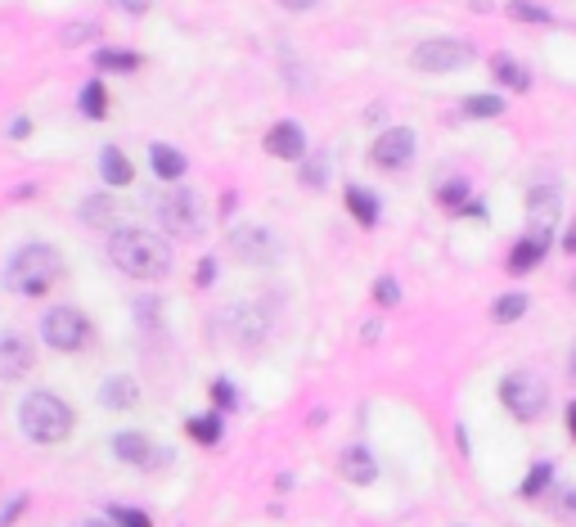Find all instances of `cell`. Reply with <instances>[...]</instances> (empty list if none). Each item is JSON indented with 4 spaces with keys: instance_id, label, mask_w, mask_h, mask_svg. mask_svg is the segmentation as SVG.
<instances>
[{
    "instance_id": "6da1fadb",
    "label": "cell",
    "mask_w": 576,
    "mask_h": 527,
    "mask_svg": "<svg viewBox=\"0 0 576 527\" xmlns=\"http://www.w3.org/2000/svg\"><path fill=\"white\" fill-rule=\"evenodd\" d=\"M108 257L122 275L131 280H162L171 271V244L158 235V230L144 226H122L108 239Z\"/></svg>"
},
{
    "instance_id": "7a4b0ae2",
    "label": "cell",
    "mask_w": 576,
    "mask_h": 527,
    "mask_svg": "<svg viewBox=\"0 0 576 527\" xmlns=\"http://www.w3.org/2000/svg\"><path fill=\"white\" fill-rule=\"evenodd\" d=\"M18 428H23L27 442L36 446H59L72 437V428H77V415H72V406L63 397H54V392H27L23 406H18Z\"/></svg>"
},
{
    "instance_id": "3957f363",
    "label": "cell",
    "mask_w": 576,
    "mask_h": 527,
    "mask_svg": "<svg viewBox=\"0 0 576 527\" xmlns=\"http://www.w3.org/2000/svg\"><path fill=\"white\" fill-rule=\"evenodd\" d=\"M59 271H63V262L50 244H23L14 257H9L5 284H9V293H18V298H45V293L54 289V280H59Z\"/></svg>"
},
{
    "instance_id": "277c9868",
    "label": "cell",
    "mask_w": 576,
    "mask_h": 527,
    "mask_svg": "<svg viewBox=\"0 0 576 527\" xmlns=\"http://www.w3.org/2000/svg\"><path fill=\"white\" fill-rule=\"evenodd\" d=\"M153 217L162 221V230L176 239H198L203 235V203H198L194 190H185L180 181L162 185L153 194Z\"/></svg>"
},
{
    "instance_id": "5b68a950",
    "label": "cell",
    "mask_w": 576,
    "mask_h": 527,
    "mask_svg": "<svg viewBox=\"0 0 576 527\" xmlns=\"http://www.w3.org/2000/svg\"><path fill=\"white\" fill-rule=\"evenodd\" d=\"M500 406L509 410L518 424H536L549 410V383L536 370H513L500 379Z\"/></svg>"
},
{
    "instance_id": "8992f818",
    "label": "cell",
    "mask_w": 576,
    "mask_h": 527,
    "mask_svg": "<svg viewBox=\"0 0 576 527\" xmlns=\"http://www.w3.org/2000/svg\"><path fill=\"white\" fill-rule=\"evenodd\" d=\"M473 55L477 50L459 37H423L419 46L410 50V68L414 73H428V77H450L473 64Z\"/></svg>"
},
{
    "instance_id": "52a82bcc",
    "label": "cell",
    "mask_w": 576,
    "mask_h": 527,
    "mask_svg": "<svg viewBox=\"0 0 576 527\" xmlns=\"http://www.w3.org/2000/svg\"><path fill=\"white\" fill-rule=\"evenodd\" d=\"M90 320L86 311L77 307H50L41 316V338L45 347H54V352H81V347H90Z\"/></svg>"
},
{
    "instance_id": "ba28073f",
    "label": "cell",
    "mask_w": 576,
    "mask_h": 527,
    "mask_svg": "<svg viewBox=\"0 0 576 527\" xmlns=\"http://www.w3.org/2000/svg\"><path fill=\"white\" fill-rule=\"evenodd\" d=\"M414 158H419V136H414V127H387L383 136L369 145V163L387 176L410 172Z\"/></svg>"
},
{
    "instance_id": "9c48e42d",
    "label": "cell",
    "mask_w": 576,
    "mask_h": 527,
    "mask_svg": "<svg viewBox=\"0 0 576 527\" xmlns=\"http://www.w3.org/2000/svg\"><path fill=\"white\" fill-rule=\"evenodd\" d=\"M230 253L239 257L243 266H275L279 262V239L270 235L266 226H234L230 230Z\"/></svg>"
},
{
    "instance_id": "30bf717a",
    "label": "cell",
    "mask_w": 576,
    "mask_h": 527,
    "mask_svg": "<svg viewBox=\"0 0 576 527\" xmlns=\"http://www.w3.org/2000/svg\"><path fill=\"white\" fill-rule=\"evenodd\" d=\"M221 325H225V334H230L239 347H257V343H266V334H270V316H266V311H257L252 302L230 307L221 316Z\"/></svg>"
},
{
    "instance_id": "8fae6325",
    "label": "cell",
    "mask_w": 576,
    "mask_h": 527,
    "mask_svg": "<svg viewBox=\"0 0 576 527\" xmlns=\"http://www.w3.org/2000/svg\"><path fill=\"white\" fill-rule=\"evenodd\" d=\"M32 365H36L32 338L5 329V334H0V383H18L23 374H32Z\"/></svg>"
},
{
    "instance_id": "7c38bea8",
    "label": "cell",
    "mask_w": 576,
    "mask_h": 527,
    "mask_svg": "<svg viewBox=\"0 0 576 527\" xmlns=\"http://www.w3.org/2000/svg\"><path fill=\"white\" fill-rule=\"evenodd\" d=\"M113 455L122 464H131V469H153V464L171 460V455L158 451V446L149 442V433H140V428H122V433H113Z\"/></svg>"
},
{
    "instance_id": "4fadbf2b",
    "label": "cell",
    "mask_w": 576,
    "mask_h": 527,
    "mask_svg": "<svg viewBox=\"0 0 576 527\" xmlns=\"http://www.w3.org/2000/svg\"><path fill=\"white\" fill-rule=\"evenodd\" d=\"M261 145H266V154L279 158V163H302L306 158V131H302V122L284 118V122H275V127L266 131Z\"/></svg>"
},
{
    "instance_id": "5bb4252c",
    "label": "cell",
    "mask_w": 576,
    "mask_h": 527,
    "mask_svg": "<svg viewBox=\"0 0 576 527\" xmlns=\"http://www.w3.org/2000/svg\"><path fill=\"white\" fill-rule=\"evenodd\" d=\"M549 244H554V230H536V226H531L527 235H522L518 244H513V253H509V275H527V271H536V266L545 262Z\"/></svg>"
},
{
    "instance_id": "9a60e30c",
    "label": "cell",
    "mask_w": 576,
    "mask_h": 527,
    "mask_svg": "<svg viewBox=\"0 0 576 527\" xmlns=\"http://www.w3.org/2000/svg\"><path fill=\"white\" fill-rule=\"evenodd\" d=\"M558 212H563V190H558V185H536V190L527 194V221L536 230H554Z\"/></svg>"
},
{
    "instance_id": "2e32d148",
    "label": "cell",
    "mask_w": 576,
    "mask_h": 527,
    "mask_svg": "<svg viewBox=\"0 0 576 527\" xmlns=\"http://www.w3.org/2000/svg\"><path fill=\"white\" fill-rule=\"evenodd\" d=\"M338 473L347 482H356V487H374L378 482V460L365 451V446H342V455H338Z\"/></svg>"
},
{
    "instance_id": "e0dca14e",
    "label": "cell",
    "mask_w": 576,
    "mask_h": 527,
    "mask_svg": "<svg viewBox=\"0 0 576 527\" xmlns=\"http://www.w3.org/2000/svg\"><path fill=\"white\" fill-rule=\"evenodd\" d=\"M491 77H495V86H509L513 95H527L531 86H536L531 68L518 64V59H509V55H495V59H491Z\"/></svg>"
},
{
    "instance_id": "ac0fdd59",
    "label": "cell",
    "mask_w": 576,
    "mask_h": 527,
    "mask_svg": "<svg viewBox=\"0 0 576 527\" xmlns=\"http://www.w3.org/2000/svg\"><path fill=\"white\" fill-rule=\"evenodd\" d=\"M347 212L356 217V226H365V230H374L378 226V217H383V203H378V194L374 190H365V185H347Z\"/></svg>"
},
{
    "instance_id": "d6986e66",
    "label": "cell",
    "mask_w": 576,
    "mask_h": 527,
    "mask_svg": "<svg viewBox=\"0 0 576 527\" xmlns=\"http://www.w3.org/2000/svg\"><path fill=\"white\" fill-rule=\"evenodd\" d=\"M135 401H140V383H135L131 374H113V379H104V388H99V406L104 410H131Z\"/></svg>"
},
{
    "instance_id": "ffe728a7",
    "label": "cell",
    "mask_w": 576,
    "mask_h": 527,
    "mask_svg": "<svg viewBox=\"0 0 576 527\" xmlns=\"http://www.w3.org/2000/svg\"><path fill=\"white\" fill-rule=\"evenodd\" d=\"M99 176H104L113 190H122V185L135 181V167H131V158H126L117 145H104V149H99Z\"/></svg>"
},
{
    "instance_id": "44dd1931",
    "label": "cell",
    "mask_w": 576,
    "mask_h": 527,
    "mask_svg": "<svg viewBox=\"0 0 576 527\" xmlns=\"http://www.w3.org/2000/svg\"><path fill=\"white\" fill-rule=\"evenodd\" d=\"M149 163H153V176H158L162 185H171V181H180L185 176V154L180 149H171V145H149Z\"/></svg>"
},
{
    "instance_id": "7402d4cb",
    "label": "cell",
    "mask_w": 576,
    "mask_h": 527,
    "mask_svg": "<svg viewBox=\"0 0 576 527\" xmlns=\"http://www.w3.org/2000/svg\"><path fill=\"white\" fill-rule=\"evenodd\" d=\"M77 217L86 221V226H113L117 221V203L108 199V194H86V199H81V208H77Z\"/></svg>"
},
{
    "instance_id": "603a6c76",
    "label": "cell",
    "mask_w": 576,
    "mask_h": 527,
    "mask_svg": "<svg viewBox=\"0 0 576 527\" xmlns=\"http://www.w3.org/2000/svg\"><path fill=\"white\" fill-rule=\"evenodd\" d=\"M185 433L194 437L198 446H216L225 437V419H221V410L216 415H194V419H185Z\"/></svg>"
},
{
    "instance_id": "cb8c5ba5",
    "label": "cell",
    "mask_w": 576,
    "mask_h": 527,
    "mask_svg": "<svg viewBox=\"0 0 576 527\" xmlns=\"http://www.w3.org/2000/svg\"><path fill=\"white\" fill-rule=\"evenodd\" d=\"M140 64H144V59L135 55V50H113V46L95 50V68H99V73H126V77H131Z\"/></svg>"
},
{
    "instance_id": "d4e9b609",
    "label": "cell",
    "mask_w": 576,
    "mask_h": 527,
    "mask_svg": "<svg viewBox=\"0 0 576 527\" xmlns=\"http://www.w3.org/2000/svg\"><path fill=\"white\" fill-rule=\"evenodd\" d=\"M549 487H554V460H536V464L527 469V478H522L518 491H522L527 500H540Z\"/></svg>"
},
{
    "instance_id": "484cf974",
    "label": "cell",
    "mask_w": 576,
    "mask_h": 527,
    "mask_svg": "<svg viewBox=\"0 0 576 527\" xmlns=\"http://www.w3.org/2000/svg\"><path fill=\"white\" fill-rule=\"evenodd\" d=\"M77 109H81V118L104 122L108 118V91H104V82H86V86H81Z\"/></svg>"
},
{
    "instance_id": "4316f807",
    "label": "cell",
    "mask_w": 576,
    "mask_h": 527,
    "mask_svg": "<svg viewBox=\"0 0 576 527\" xmlns=\"http://www.w3.org/2000/svg\"><path fill=\"white\" fill-rule=\"evenodd\" d=\"M468 199H473V181H464V176H450L446 185H437V208L459 212Z\"/></svg>"
},
{
    "instance_id": "83f0119b",
    "label": "cell",
    "mask_w": 576,
    "mask_h": 527,
    "mask_svg": "<svg viewBox=\"0 0 576 527\" xmlns=\"http://www.w3.org/2000/svg\"><path fill=\"white\" fill-rule=\"evenodd\" d=\"M527 293H500L495 298V307H491V316H495V325H513V320H522L527 316Z\"/></svg>"
},
{
    "instance_id": "f1b7e54d",
    "label": "cell",
    "mask_w": 576,
    "mask_h": 527,
    "mask_svg": "<svg viewBox=\"0 0 576 527\" xmlns=\"http://www.w3.org/2000/svg\"><path fill=\"white\" fill-rule=\"evenodd\" d=\"M504 109H509V104H504L500 95H468V100H464V118H477V122L500 118Z\"/></svg>"
},
{
    "instance_id": "f546056e",
    "label": "cell",
    "mask_w": 576,
    "mask_h": 527,
    "mask_svg": "<svg viewBox=\"0 0 576 527\" xmlns=\"http://www.w3.org/2000/svg\"><path fill=\"white\" fill-rule=\"evenodd\" d=\"M504 10H509V19H518V23H540V28L554 23V14H549L545 5H536V0H509Z\"/></svg>"
},
{
    "instance_id": "4dcf8cb0",
    "label": "cell",
    "mask_w": 576,
    "mask_h": 527,
    "mask_svg": "<svg viewBox=\"0 0 576 527\" xmlns=\"http://www.w3.org/2000/svg\"><path fill=\"white\" fill-rule=\"evenodd\" d=\"M324 176H329V158L306 154L302 158V185H306V190H324Z\"/></svg>"
},
{
    "instance_id": "1f68e13d",
    "label": "cell",
    "mask_w": 576,
    "mask_h": 527,
    "mask_svg": "<svg viewBox=\"0 0 576 527\" xmlns=\"http://www.w3.org/2000/svg\"><path fill=\"white\" fill-rule=\"evenodd\" d=\"M108 523H113V527H153L149 514L135 509V505H108Z\"/></svg>"
},
{
    "instance_id": "d6a6232c",
    "label": "cell",
    "mask_w": 576,
    "mask_h": 527,
    "mask_svg": "<svg viewBox=\"0 0 576 527\" xmlns=\"http://www.w3.org/2000/svg\"><path fill=\"white\" fill-rule=\"evenodd\" d=\"M212 406L216 410H239V392L230 379H212Z\"/></svg>"
},
{
    "instance_id": "836d02e7",
    "label": "cell",
    "mask_w": 576,
    "mask_h": 527,
    "mask_svg": "<svg viewBox=\"0 0 576 527\" xmlns=\"http://www.w3.org/2000/svg\"><path fill=\"white\" fill-rule=\"evenodd\" d=\"M374 302H378V307H396V302H401V284H396L392 275H378V280H374Z\"/></svg>"
},
{
    "instance_id": "e575fe53",
    "label": "cell",
    "mask_w": 576,
    "mask_h": 527,
    "mask_svg": "<svg viewBox=\"0 0 576 527\" xmlns=\"http://www.w3.org/2000/svg\"><path fill=\"white\" fill-rule=\"evenodd\" d=\"M86 37H99V28H95V23H68V28H63V46H81V41H86Z\"/></svg>"
},
{
    "instance_id": "d590c367",
    "label": "cell",
    "mask_w": 576,
    "mask_h": 527,
    "mask_svg": "<svg viewBox=\"0 0 576 527\" xmlns=\"http://www.w3.org/2000/svg\"><path fill=\"white\" fill-rule=\"evenodd\" d=\"M194 280H198V289H207V284H212V280H216V257H203V262H198Z\"/></svg>"
},
{
    "instance_id": "8d00e7d4",
    "label": "cell",
    "mask_w": 576,
    "mask_h": 527,
    "mask_svg": "<svg viewBox=\"0 0 576 527\" xmlns=\"http://www.w3.org/2000/svg\"><path fill=\"white\" fill-rule=\"evenodd\" d=\"M23 509H27V500H23V496H14V500H9V505H5V514H0V527H14Z\"/></svg>"
},
{
    "instance_id": "74e56055",
    "label": "cell",
    "mask_w": 576,
    "mask_h": 527,
    "mask_svg": "<svg viewBox=\"0 0 576 527\" xmlns=\"http://www.w3.org/2000/svg\"><path fill=\"white\" fill-rule=\"evenodd\" d=\"M554 500H558V505H554V514H572V509H576V491H572V487H563Z\"/></svg>"
},
{
    "instance_id": "f35d334b",
    "label": "cell",
    "mask_w": 576,
    "mask_h": 527,
    "mask_svg": "<svg viewBox=\"0 0 576 527\" xmlns=\"http://www.w3.org/2000/svg\"><path fill=\"white\" fill-rule=\"evenodd\" d=\"M360 338H365V343H378V338H383V320H365Z\"/></svg>"
},
{
    "instance_id": "ab89813d",
    "label": "cell",
    "mask_w": 576,
    "mask_h": 527,
    "mask_svg": "<svg viewBox=\"0 0 576 527\" xmlns=\"http://www.w3.org/2000/svg\"><path fill=\"white\" fill-rule=\"evenodd\" d=\"M9 136H14V140H27V136H32V122H27V118H14V122H9Z\"/></svg>"
},
{
    "instance_id": "60d3db41",
    "label": "cell",
    "mask_w": 576,
    "mask_h": 527,
    "mask_svg": "<svg viewBox=\"0 0 576 527\" xmlns=\"http://www.w3.org/2000/svg\"><path fill=\"white\" fill-rule=\"evenodd\" d=\"M563 253H572V257H576V217H572V226L563 230Z\"/></svg>"
},
{
    "instance_id": "b9f144b4",
    "label": "cell",
    "mask_w": 576,
    "mask_h": 527,
    "mask_svg": "<svg viewBox=\"0 0 576 527\" xmlns=\"http://www.w3.org/2000/svg\"><path fill=\"white\" fill-rule=\"evenodd\" d=\"M284 10H293V14H302V10H311V5H320V0H279Z\"/></svg>"
},
{
    "instance_id": "7bdbcfd3",
    "label": "cell",
    "mask_w": 576,
    "mask_h": 527,
    "mask_svg": "<svg viewBox=\"0 0 576 527\" xmlns=\"http://www.w3.org/2000/svg\"><path fill=\"white\" fill-rule=\"evenodd\" d=\"M117 5H122L126 14H144V10H149V0H117Z\"/></svg>"
},
{
    "instance_id": "ee69618b",
    "label": "cell",
    "mask_w": 576,
    "mask_h": 527,
    "mask_svg": "<svg viewBox=\"0 0 576 527\" xmlns=\"http://www.w3.org/2000/svg\"><path fill=\"white\" fill-rule=\"evenodd\" d=\"M567 437L576 442V397H572V406H567Z\"/></svg>"
},
{
    "instance_id": "f6af8a7d",
    "label": "cell",
    "mask_w": 576,
    "mask_h": 527,
    "mask_svg": "<svg viewBox=\"0 0 576 527\" xmlns=\"http://www.w3.org/2000/svg\"><path fill=\"white\" fill-rule=\"evenodd\" d=\"M72 527H113L108 518H81V523H72Z\"/></svg>"
},
{
    "instance_id": "bcb514c9",
    "label": "cell",
    "mask_w": 576,
    "mask_h": 527,
    "mask_svg": "<svg viewBox=\"0 0 576 527\" xmlns=\"http://www.w3.org/2000/svg\"><path fill=\"white\" fill-rule=\"evenodd\" d=\"M567 374H572V379H576V343L567 347Z\"/></svg>"
},
{
    "instance_id": "7dc6e473",
    "label": "cell",
    "mask_w": 576,
    "mask_h": 527,
    "mask_svg": "<svg viewBox=\"0 0 576 527\" xmlns=\"http://www.w3.org/2000/svg\"><path fill=\"white\" fill-rule=\"evenodd\" d=\"M567 289H572V293H576V275H572V284H567Z\"/></svg>"
}]
</instances>
